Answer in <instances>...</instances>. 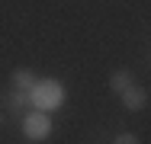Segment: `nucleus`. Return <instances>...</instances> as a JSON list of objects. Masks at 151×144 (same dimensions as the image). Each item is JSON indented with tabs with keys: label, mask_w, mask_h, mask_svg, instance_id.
Returning <instances> with one entry per match:
<instances>
[{
	"label": "nucleus",
	"mask_w": 151,
	"mask_h": 144,
	"mask_svg": "<svg viewBox=\"0 0 151 144\" xmlns=\"http://www.w3.org/2000/svg\"><path fill=\"white\" fill-rule=\"evenodd\" d=\"M29 96H32V103L35 106H55L61 99V83H55V80H45V83H35L29 90Z\"/></svg>",
	"instance_id": "1"
},
{
	"label": "nucleus",
	"mask_w": 151,
	"mask_h": 144,
	"mask_svg": "<svg viewBox=\"0 0 151 144\" xmlns=\"http://www.w3.org/2000/svg\"><path fill=\"white\" fill-rule=\"evenodd\" d=\"M23 131H26V138H29V141H42V138L48 135V115L29 112V118L23 122Z\"/></svg>",
	"instance_id": "2"
},
{
	"label": "nucleus",
	"mask_w": 151,
	"mask_h": 144,
	"mask_svg": "<svg viewBox=\"0 0 151 144\" xmlns=\"http://www.w3.org/2000/svg\"><path fill=\"white\" fill-rule=\"evenodd\" d=\"M119 96H122V103H125V109H132V112H138V109L148 106V93H145L142 86H135V83H129Z\"/></svg>",
	"instance_id": "3"
},
{
	"label": "nucleus",
	"mask_w": 151,
	"mask_h": 144,
	"mask_svg": "<svg viewBox=\"0 0 151 144\" xmlns=\"http://www.w3.org/2000/svg\"><path fill=\"white\" fill-rule=\"evenodd\" d=\"M29 103H32L29 90H16V86H13V93L6 96V106H10V112H29Z\"/></svg>",
	"instance_id": "4"
},
{
	"label": "nucleus",
	"mask_w": 151,
	"mask_h": 144,
	"mask_svg": "<svg viewBox=\"0 0 151 144\" xmlns=\"http://www.w3.org/2000/svg\"><path fill=\"white\" fill-rule=\"evenodd\" d=\"M13 86L16 90H32L35 86V74H32L29 67H16L13 71Z\"/></svg>",
	"instance_id": "5"
},
{
	"label": "nucleus",
	"mask_w": 151,
	"mask_h": 144,
	"mask_svg": "<svg viewBox=\"0 0 151 144\" xmlns=\"http://www.w3.org/2000/svg\"><path fill=\"white\" fill-rule=\"evenodd\" d=\"M129 83H132V74H129V71H113V77H109V86H113L116 93H122Z\"/></svg>",
	"instance_id": "6"
},
{
	"label": "nucleus",
	"mask_w": 151,
	"mask_h": 144,
	"mask_svg": "<svg viewBox=\"0 0 151 144\" xmlns=\"http://www.w3.org/2000/svg\"><path fill=\"white\" fill-rule=\"evenodd\" d=\"M116 141H119V144H135V141H138V138H135V135H129V131H125V135H119V138H116Z\"/></svg>",
	"instance_id": "7"
},
{
	"label": "nucleus",
	"mask_w": 151,
	"mask_h": 144,
	"mask_svg": "<svg viewBox=\"0 0 151 144\" xmlns=\"http://www.w3.org/2000/svg\"><path fill=\"white\" fill-rule=\"evenodd\" d=\"M0 122H3V115H0Z\"/></svg>",
	"instance_id": "8"
}]
</instances>
